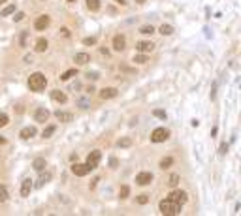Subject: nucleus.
Instances as JSON below:
<instances>
[{
	"label": "nucleus",
	"mask_w": 241,
	"mask_h": 216,
	"mask_svg": "<svg viewBox=\"0 0 241 216\" xmlns=\"http://www.w3.org/2000/svg\"><path fill=\"white\" fill-rule=\"evenodd\" d=\"M55 130H57V126H55V124H49V126L43 130V134H41V135H43V137H51V135L55 134Z\"/></svg>",
	"instance_id": "obj_25"
},
{
	"label": "nucleus",
	"mask_w": 241,
	"mask_h": 216,
	"mask_svg": "<svg viewBox=\"0 0 241 216\" xmlns=\"http://www.w3.org/2000/svg\"><path fill=\"white\" fill-rule=\"evenodd\" d=\"M11 13H15V4H9V6H6L2 11H0V17H6V15H11Z\"/></svg>",
	"instance_id": "obj_21"
},
{
	"label": "nucleus",
	"mask_w": 241,
	"mask_h": 216,
	"mask_svg": "<svg viewBox=\"0 0 241 216\" xmlns=\"http://www.w3.org/2000/svg\"><path fill=\"white\" fill-rule=\"evenodd\" d=\"M117 145H119L121 149H128V147H132V139H130V137H123V139L117 141Z\"/></svg>",
	"instance_id": "obj_22"
},
{
	"label": "nucleus",
	"mask_w": 241,
	"mask_h": 216,
	"mask_svg": "<svg viewBox=\"0 0 241 216\" xmlns=\"http://www.w3.org/2000/svg\"><path fill=\"white\" fill-rule=\"evenodd\" d=\"M100 160H102V154H100V150H92L89 156H87V167L89 169H96L98 167V164H100Z\"/></svg>",
	"instance_id": "obj_4"
},
{
	"label": "nucleus",
	"mask_w": 241,
	"mask_h": 216,
	"mask_svg": "<svg viewBox=\"0 0 241 216\" xmlns=\"http://www.w3.org/2000/svg\"><path fill=\"white\" fill-rule=\"evenodd\" d=\"M34 135H36V128H32V126H26V128L21 130V137H23V139H30V137H34Z\"/></svg>",
	"instance_id": "obj_18"
},
{
	"label": "nucleus",
	"mask_w": 241,
	"mask_h": 216,
	"mask_svg": "<svg viewBox=\"0 0 241 216\" xmlns=\"http://www.w3.org/2000/svg\"><path fill=\"white\" fill-rule=\"evenodd\" d=\"M47 119H49V111L45 107H38L36 113H34V120L36 122H45Z\"/></svg>",
	"instance_id": "obj_9"
},
{
	"label": "nucleus",
	"mask_w": 241,
	"mask_h": 216,
	"mask_svg": "<svg viewBox=\"0 0 241 216\" xmlns=\"http://www.w3.org/2000/svg\"><path fill=\"white\" fill-rule=\"evenodd\" d=\"M117 164H119L117 158H111V160H109V166H111V167H117Z\"/></svg>",
	"instance_id": "obj_42"
},
{
	"label": "nucleus",
	"mask_w": 241,
	"mask_h": 216,
	"mask_svg": "<svg viewBox=\"0 0 241 216\" xmlns=\"http://www.w3.org/2000/svg\"><path fill=\"white\" fill-rule=\"evenodd\" d=\"M117 4H121V6H126V0H115Z\"/></svg>",
	"instance_id": "obj_45"
},
{
	"label": "nucleus",
	"mask_w": 241,
	"mask_h": 216,
	"mask_svg": "<svg viewBox=\"0 0 241 216\" xmlns=\"http://www.w3.org/2000/svg\"><path fill=\"white\" fill-rule=\"evenodd\" d=\"M8 122H9V119H8V115H6V113H0V128H2V126H6Z\"/></svg>",
	"instance_id": "obj_34"
},
{
	"label": "nucleus",
	"mask_w": 241,
	"mask_h": 216,
	"mask_svg": "<svg viewBox=\"0 0 241 216\" xmlns=\"http://www.w3.org/2000/svg\"><path fill=\"white\" fill-rule=\"evenodd\" d=\"M134 62H138V64H145V62H147V56H145V55H136V56H134Z\"/></svg>",
	"instance_id": "obj_33"
},
{
	"label": "nucleus",
	"mask_w": 241,
	"mask_h": 216,
	"mask_svg": "<svg viewBox=\"0 0 241 216\" xmlns=\"http://www.w3.org/2000/svg\"><path fill=\"white\" fill-rule=\"evenodd\" d=\"M8 199V188L4 184H0V203H4Z\"/></svg>",
	"instance_id": "obj_30"
},
{
	"label": "nucleus",
	"mask_w": 241,
	"mask_h": 216,
	"mask_svg": "<svg viewBox=\"0 0 241 216\" xmlns=\"http://www.w3.org/2000/svg\"><path fill=\"white\" fill-rule=\"evenodd\" d=\"M49 179H51V173H45V175H41V177H40V181L36 182V186H38V188H41V186H43V184H45Z\"/></svg>",
	"instance_id": "obj_27"
},
{
	"label": "nucleus",
	"mask_w": 241,
	"mask_h": 216,
	"mask_svg": "<svg viewBox=\"0 0 241 216\" xmlns=\"http://www.w3.org/2000/svg\"><path fill=\"white\" fill-rule=\"evenodd\" d=\"M49 23H51L49 15H40V17L36 19V23H34V28H36V30H45V28L49 26Z\"/></svg>",
	"instance_id": "obj_7"
},
{
	"label": "nucleus",
	"mask_w": 241,
	"mask_h": 216,
	"mask_svg": "<svg viewBox=\"0 0 241 216\" xmlns=\"http://www.w3.org/2000/svg\"><path fill=\"white\" fill-rule=\"evenodd\" d=\"M141 34H153L155 32V28H153V24H145V26H141V30H140Z\"/></svg>",
	"instance_id": "obj_31"
},
{
	"label": "nucleus",
	"mask_w": 241,
	"mask_h": 216,
	"mask_svg": "<svg viewBox=\"0 0 241 216\" xmlns=\"http://www.w3.org/2000/svg\"><path fill=\"white\" fill-rule=\"evenodd\" d=\"M136 2H138V4H143V2H145V0H136Z\"/></svg>",
	"instance_id": "obj_47"
},
{
	"label": "nucleus",
	"mask_w": 241,
	"mask_h": 216,
	"mask_svg": "<svg viewBox=\"0 0 241 216\" xmlns=\"http://www.w3.org/2000/svg\"><path fill=\"white\" fill-rule=\"evenodd\" d=\"M172 164H173V158H170V156L164 158V160H160V167H162V169H168Z\"/></svg>",
	"instance_id": "obj_29"
},
{
	"label": "nucleus",
	"mask_w": 241,
	"mask_h": 216,
	"mask_svg": "<svg viewBox=\"0 0 241 216\" xmlns=\"http://www.w3.org/2000/svg\"><path fill=\"white\" fill-rule=\"evenodd\" d=\"M83 43H85V45H94V43H96V38H92V36H90V38H85Z\"/></svg>",
	"instance_id": "obj_38"
},
{
	"label": "nucleus",
	"mask_w": 241,
	"mask_h": 216,
	"mask_svg": "<svg viewBox=\"0 0 241 216\" xmlns=\"http://www.w3.org/2000/svg\"><path fill=\"white\" fill-rule=\"evenodd\" d=\"M168 182H170V186H172V188H175V186L179 184V175H172Z\"/></svg>",
	"instance_id": "obj_32"
},
{
	"label": "nucleus",
	"mask_w": 241,
	"mask_h": 216,
	"mask_svg": "<svg viewBox=\"0 0 241 216\" xmlns=\"http://www.w3.org/2000/svg\"><path fill=\"white\" fill-rule=\"evenodd\" d=\"M74 60H75V64H79V66H83V64H87V62L90 60V56H89L87 53H77V55L74 56Z\"/></svg>",
	"instance_id": "obj_17"
},
{
	"label": "nucleus",
	"mask_w": 241,
	"mask_h": 216,
	"mask_svg": "<svg viewBox=\"0 0 241 216\" xmlns=\"http://www.w3.org/2000/svg\"><path fill=\"white\" fill-rule=\"evenodd\" d=\"M4 143H6V137H2V135H0V145H4Z\"/></svg>",
	"instance_id": "obj_46"
},
{
	"label": "nucleus",
	"mask_w": 241,
	"mask_h": 216,
	"mask_svg": "<svg viewBox=\"0 0 241 216\" xmlns=\"http://www.w3.org/2000/svg\"><path fill=\"white\" fill-rule=\"evenodd\" d=\"M136 49H138L140 53H151V51L155 49V43H153V41H138V43H136Z\"/></svg>",
	"instance_id": "obj_11"
},
{
	"label": "nucleus",
	"mask_w": 241,
	"mask_h": 216,
	"mask_svg": "<svg viewBox=\"0 0 241 216\" xmlns=\"http://www.w3.org/2000/svg\"><path fill=\"white\" fill-rule=\"evenodd\" d=\"M147 201H149V196H147V194H141V196L138 198V203H140V205H145Z\"/></svg>",
	"instance_id": "obj_37"
},
{
	"label": "nucleus",
	"mask_w": 241,
	"mask_h": 216,
	"mask_svg": "<svg viewBox=\"0 0 241 216\" xmlns=\"http://www.w3.org/2000/svg\"><path fill=\"white\" fill-rule=\"evenodd\" d=\"M181 207L183 205H179V203H175V201H172L170 198H166V199H162L160 203H158V209H160V213L166 216H175L181 213Z\"/></svg>",
	"instance_id": "obj_1"
},
{
	"label": "nucleus",
	"mask_w": 241,
	"mask_h": 216,
	"mask_svg": "<svg viewBox=\"0 0 241 216\" xmlns=\"http://www.w3.org/2000/svg\"><path fill=\"white\" fill-rule=\"evenodd\" d=\"M55 117H57L60 122H70V120H74V115H72V113H68V111H60V109L55 111Z\"/></svg>",
	"instance_id": "obj_13"
},
{
	"label": "nucleus",
	"mask_w": 241,
	"mask_h": 216,
	"mask_svg": "<svg viewBox=\"0 0 241 216\" xmlns=\"http://www.w3.org/2000/svg\"><path fill=\"white\" fill-rule=\"evenodd\" d=\"M128 194H130V188H128L126 184H123V186H121V190H119V198H121V199H124V198H128Z\"/></svg>",
	"instance_id": "obj_28"
},
{
	"label": "nucleus",
	"mask_w": 241,
	"mask_h": 216,
	"mask_svg": "<svg viewBox=\"0 0 241 216\" xmlns=\"http://www.w3.org/2000/svg\"><path fill=\"white\" fill-rule=\"evenodd\" d=\"M45 166H47V162H45V158H36V160L32 162V167H34L36 171H40V173H41V171L45 169Z\"/></svg>",
	"instance_id": "obj_19"
},
{
	"label": "nucleus",
	"mask_w": 241,
	"mask_h": 216,
	"mask_svg": "<svg viewBox=\"0 0 241 216\" xmlns=\"http://www.w3.org/2000/svg\"><path fill=\"white\" fill-rule=\"evenodd\" d=\"M170 137V132L166 130V128H156V130H153V134H151V141L153 143H162V141H166Z\"/></svg>",
	"instance_id": "obj_3"
},
{
	"label": "nucleus",
	"mask_w": 241,
	"mask_h": 216,
	"mask_svg": "<svg viewBox=\"0 0 241 216\" xmlns=\"http://www.w3.org/2000/svg\"><path fill=\"white\" fill-rule=\"evenodd\" d=\"M45 85H47V79H45V75L40 73V71H34V73L28 77V88L34 90V92H41V90L45 88Z\"/></svg>",
	"instance_id": "obj_2"
},
{
	"label": "nucleus",
	"mask_w": 241,
	"mask_h": 216,
	"mask_svg": "<svg viewBox=\"0 0 241 216\" xmlns=\"http://www.w3.org/2000/svg\"><path fill=\"white\" fill-rule=\"evenodd\" d=\"M115 96H117V88H113V87H107V88H102L100 90V98L102 100H111Z\"/></svg>",
	"instance_id": "obj_12"
},
{
	"label": "nucleus",
	"mask_w": 241,
	"mask_h": 216,
	"mask_svg": "<svg viewBox=\"0 0 241 216\" xmlns=\"http://www.w3.org/2000/svg\"><path fill=\"white\" fill-rule=\"evenodd\" d=\"M30 190H32V181L30 179H25L23 184H21V196H30Z\"/></svg>",
	"instance_id": "obj_14"
},
{
	"label": "nucleus",
	"mask_w": 241,
	"mask_h": 216,
	"mask_svg": "<svg viewBox=\"0 0 241 216\" xmlns=\"http://www.w3.org/2000/svg\"><path fill=\"white\" fill-rule=\"evenodd\" d=\"M47 40H43V38H40L38 41H36V45H34V49H36V53H45L47 51Z\"/></svg>",
	"instance_id": "obj_16"
},
{
	"label": "nucleus",
	"mask_w": 241,
	"mask_h": 216,
	"mask_svg": "<svg viewBox=\"0 0 241 216\" xmlns=\"http://www.w3.org/2000/svg\"><path fill=\"white\" fill-rule=\"evenodd\" d=\"M77 105H79V109H89L90 107V98H77Z\"/></svg>",
	"instance_id": "obj_20"
},
{
	"label": "nucleus",
	"mask_w": 241,
	"mask_h": 216,
	"mask_svg": "<svg viewBox=\"0 0 241 216\" xmlns=\"http://www.w3.org/2000/svg\"><path fill=\"white\" fill-rule=\"evenodd\" d=\"M62 36H66V38L70 36V32H68V28H62Z\"/></svg>",
	"instance_id": "obj_43"
},
{
	"label": "nucleus",
	"mask_w": 241,
	"mask_h": 216,
	"mask_svg": "<svg viewBox=\"0 0 241 216\" xmlns=\"http://www.w3.org/2000/svg\"><path fill=\"white\" fill-rule=\"evenodd\" d=\"M87 77H89V79H98L100 75H98L96 71H92V73H87Z\"/></svg>",
	"instance_id": "obj_41"
},
{
	"label": "nucleus",
	"mask_w": 241,
	"mask_h": 216,
	"mask_svg": "<svg viewBox=\"0 0 241 216\" xmlns=\"http://www.w3.org/2000/svg\"><path fill=\"white\" fill-rule=\"evenodd\" d=\"M219 152H221V154H226V152H228V143H222V145H221V150H219Z\"/></svg>",
	"instance_id": "obj_40"
},
{
	"label": "nucleus",
	"mask_w": 241,
	"mask_h": 216,
	"mask_svg": "<svg viewBox=\"0 0 241 216\" xmlns=\"http://www.w3.org/2000/svg\"><path fill=\"white\" fill-rule=\"evenodd\" d=\"M87 8L90 11H98L100 9V0H87Z\"/></svg>",
	"instance_id": "obj_23"
},
{
	"label": "nucleus",
	"mask_w": 241,
	"mask_h": 216,
	"mask_svg": "<svg viewBox=\"0 0 241 216\" xmlns=\"http://www.w3.org/2000/svg\"><path fill=\"white\" fill-rule=\"evenodd\" d=\"M13 19H15V21H17V23H19V21H23V19H25V13H23V11H17V13H15V17H13Z\"/></svg>",
	"instance_id": "obj_39"
},
{
	"label": "nucleus",
	"mask_w": 241,
	"mask_h": 216,
	"mask_svg": "<svg viewBox=\"0 0 241 216\" xmlns=\"http://www.w3.org/2000/svg\"><path fill=\"white\" fill-rule=\"evenodd\" d=\"M4 2H6V0H0V4H4Z\"/></svg>",
	"instance_id": "obj_48"
},
{
	"label": "nucleus",
	"mask_w": 241,
	"mask_h": 216,
	"mask_svg": "<svg viewBox=\"0 0 241 216\" xmlns=\"http://www.w3.org/2000/svg\"><path fill=\"white\" fill-rule=\"evenodd\" d=\"M172 201H175V203H179V205H185L187 203V199H189V196H187V192H183V190H173L170 196H168Z\"/></svg>",
	"instance_id": "obj_5"
},
{
	"label": "nucleus",
	"mask_w": 241,
	"mask_h": 216,
	"mask_svg": "<svg viewBox=\"0 0 241 216\" xmlns=\"http://www.w3.org/2000/svg\"><path fill=\"white\" fill-rule=\"evenodd\" d=\"M151 181H153V173H149V171H141L136 175V182L140 186H147V184H151Z\"/></svg>",
	"instance_id": "obj_6"
},
{
	"label": "nucleus",
	"mask_w": 241,
	"mask_h": 216,
	"mask_svg": "<svg viewBox=\"0 0 241 216\" xmlns=\"http://www.w3.org/2000/svg\"><path fill=\"white\" fill-rule=\"evenodd\" d=\"M74 75H77V70H68V71H64V73L60 75V81H68V79L74 77Z\"/></svg>",
	"instance_id": "obj_24"
},
{
	"label": "nucleus",
	"mask_w": 241,
	"mask_h": 216,
	"mask_svg": "<svg viewBox=\"0 0 241 216\" xmlns=\"http://www.w3.org/2000/svg\"><path fill=\"white\" fill-rule=\"evenodd\" d=\"M68 2H75V0H68Z\"/></svg>",
	"instance_id": "obj_49"
},
{
	"label": "nucleus",
	"mask_w": 241,
	"mask_h": 216,
	"mask_svg": "<svg viewBox=\"0 0 241 216\" xmlns=\"http://www.w3.org/2000/svg\"><path fill=\"white\" fill-rule=\"evenodd\" d=\"M25 62H28V64H30V62H32V56H30V55H26V56H25Z\"/></svg>",
	"instance_id": "obj_44"
},
{
	"label": "nucleus",
	"mask_w": 241,
	"mask_h": 216,
	"mask_svg": "<svg viewBox=\"0 0 241 216\" xmlns=\"http://www.w3.org/2000/svg\"><path fill=\"white\" fill-rule=\"evenodd\" d=\"M153 115H155V117H158V119H166V111H162V109H155V111H153Z\"/></svg>",
	"instance_id": "obj_36"
},
{
	"label": "nucleus",
	"mask_w": 241,
	"mask_h": 216,
	"mask_svg": "<svg viewBox=\"0 0 241 216\" xmlns=\"http://www.w3.org/2000/svg\"><path fill=\"white\" fill-rule=\"evenodd\" d=\"M51 98H53L55 102H58V103H66V100H68L62 90H53V92H51Z\"/></svg>",
	"instance_id": "obj_15"
},
{
	"label": "nucleus",
	"mask_w": 241,
	"mask_h": 216,
	"mask_svg": "<svg viewBox=\"0 0 241 216\" xmlns=\"http://www.w3.org/2000/svg\"><path fill=\"white\" fill-rule=\"evenodd\" d=\"M124 45H126V38H124L123 34H117V36L113 38V49H115V51H123Z\"/></svg>",
	"instance_id": "obj_10"
},
{
	"label": "nucleus",
	"mask_w": 241,
	"mask_h": 216,
	"mask_svg": "<svg viewBox=\"0 0 241 216\" xmlns=\"http://www.w3.org/2000/svg\"><path fill=\"white\" fill-rule=\"evenodd\" d=\"M89 171H90V169L87 167V164H74V166H72V173L77 175V177H85Z\"/></svg>",
	"instance_id": "obj_8"
},
{
	"label": "nucleus",
	"mask_w": 241,
	"mask_h": 216,
	"mask_svg": "<svg viewBox=\"0 0 241 216\" xmlns=\"http://www.w3.org/2000/svg\"><path fill=\"white\" fill-rule=\"evenodd\" d=\"M158 32H160V34H162V36H170V34H172V32H173V28H172V26H170V24H162V26H160V30H158Z\"/></svg>",
	"instance_id": "obj_26"
},
{
	"label": "nucleus",
	"mask_w": 241,
	"mask_h": 216,
	"mask_svg": "<svg viewBox=\"0 0 241 216\" xmlns=\"http://www.w3.org/2000/svg\"><path fill=\"white\" fill-rule=\"evenodd\" d=\"M26 38H28V32H23V34H21V40H19L21 47H26Z\"/></svg>",
	"instance_id": "obj_35"
}]
</instances>
